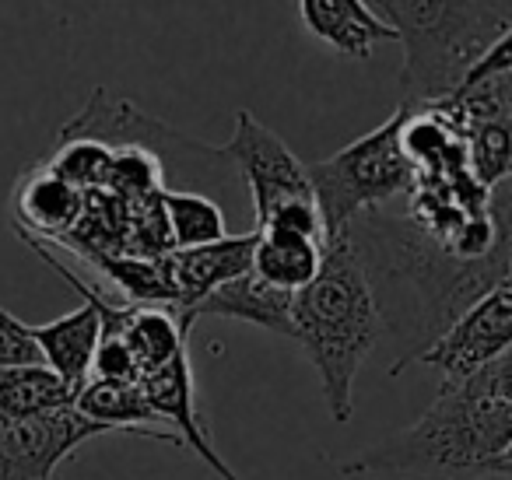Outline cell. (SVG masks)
Instances as JSON below:
<instances>
[{
    "mask_svg": "<svg viewBox=\"0 0 512 480\" xmlns=\"http://www.w3.org/2000/svg\"><path fill=\"white\" fill-rule=\"evenodd\" d=\"M253 249H256V232L225 235V239L207 242V246H193V249H169L165 260H169L172 288H176V305H172L176 319L186 316L193 305L204 302L221 284L249 274V267H253Z\"/></svg>",
    "mask_w": 512,
    "mask_h": 480,
    "instance_id": "30bf717a",
    "label": "cell"
},
{
    "mask_svg": "<svg viewBox=\"0 0 512 480\" xmlns=\"http://www.w3.org/2000/svg\"><path fill=\"white\" fill-rule=\"evenodd\" d=\"M411 109L397 106L383 127L369 130L337 155L306 165L323 221V246L351 228V221L404 200L414 183V165L400 151V127Z\"/></svg>",
    "mask_w": 512,
    "mask_h": 480,
    "instance_id": "277c9868",
    "label": "cell"
},
{
    "mask_svg": "<svg viewBox=\"0 0 512 480\" xmlns=\"http://www.w3.org/2000/svg\"><path fill=\"white\" fill-rule=\"evenodd\" d=\"M463 151H467V172L484 186L495 190L498 183L509 179L512 162V134L509 123H484L463 134Z\"/></svg>",
    "mask_w": 512,
    "mask_h": 480,
    "instance_id": "d6986e66",
    "label": "cell"
},
{
    "mask_svg": "<svg viewBox=\"0 0 512 480\" xmlns=\"http://www.w3.org/2000/svg\"><path fill=\"white\" fill-rule=\"evenodd\" d=\"M323 260V242L295 232H256L249 274L278 291H302L316 277Z\"/></svg>",
    "mask_w": 512,
    "mask_h": 480,
    "instance_id": "9a60e30c",
    "label": "cell"
},
{
    "mask_svg": "<svg viewBox=\"0 0 512 480\" xmlns=\"http://www.w3.org/2000/svg\"><path fill=\"white\" fill-rule=\"evenodd\" d=\"M74 410L85 414L88 421L102 424L109 431H123V435H144L155 442H172V431L158 421L151 403L144 400L141 382H113V379H88L74 396Z\"/></svg>",
    "mask_w": 512,
    "mask_h": 480,
    "instance_id": "5bb4252c",
    "label": "cell"
},
{
    "mask_svg": "<svg viewBox=\"0 0 512 480\" xmlns=\"http://www.w3.org/2000/svg\"><path fill=\"white\" fill-rule=\"evenodd\" d=\"M306 32L341 57L369 60L379 43H397L393 29L365 0H299Z\"/></svg>",
    "mask_w": 512,
    "mask_h": 480,
    "instance_id": "8fae6325",
    "label": "cell"
},
{
    "mask_svg": "<svg viewBox=\"0 0 512 480\" xmlns=\"http://www.w3.org/2000/svg\"><path fill=\"white\" fill-rule=\"evenodd\" d=\"M221 151H225V158L232 162V169L239 172L249 197H253L256 228L267 225L285 207L316 200L306 162L271 127L256 120L249 109L235 113L232 141Z\"/></svg>",
    "mask_w": 512,
    "mask_h": 480,
    "instance_id": "8992f818",
    "label": "cell"
},
{
    "mask_svg": "<svg viewBox=\"0 0 512 480\" xmlns=\"http://www.w3.org/2000/svg\"><path fill=\"white\" fill-rule=\"evenodd\" d=\"M376 291L348 235L323 246L316 277L292 298V333L288 340L306 351L320 375L330 421L348 424L355 410V375L379 344L383 333Z\"/></svg>",
    "mask_w": 512,
    "mask_h": 480,
    "instance_id": "7a4b0ae2",
    "label": "cell"
},
{
    "mask_svg": "<svg viewBox=\"0 0 512 480\" xmlns=\"http://www.w3.org/2000/svg\"><path fill=\"white\" fill-rule=\"evenodd\" d=\"M123 340H127L141 375L169 365L179 351H186V330L179 326L176 312L162 309V305H130Z\"/></svg>",
    "mask_w": 512,
    "mask_h": 480,
    "instance_id": "e0dca14e",
    "label": "cell"
},
{
    "mask_svg": "<svg viewBox=\"0 0 512 480\" xmlns=\"http://www.w3.org/2000/svg\"><path fill=\"white\" fill-rule=\"evenodd\" d=\"M74 396H78V389L67 386V382L46 365L0 368V424L74 407Z\"/></svg>",
    "mask_w": 512,
    "mask_h": 480,
    "instance_id": "2e32d148",
    "label": "cell"
},
{
    "mask_svg": "<svg viewBox=\"0 0 512 480\" xmlns=\"http://www.w3.org/2000/svg\"><path fill=\"white\" fill-rule=\"evenodd\" d=\"M162 218L165 232H169V249L207 246V242H218L228 235L221 204L197 190H165Z\"/></svg>",
    "mask_w": 512,
    "mask_h": 480,
    "instance_id": "ac0fdd59",
    "label": "cell"
},
{
    "mask_svg": "<svg viewBox=\"0 0 512 480\" xmlns=\"http://www.w3.org/2000/svg\"><path fill=\"white\" fill-rule=\"evenodd\" d=\"M18 207V232L32 235V239H64L67 232H74L81 211H85V193L78 186H71L67 179H60L53 169L36 165V172H25V179L18 183L15 193Z\"/></svg>",
    "mask_w": 512,
    "mask_h": 480,
    "instance_id": "4fadbf2b",
    "label": "cell"
},
{
    "mask_svg": "<svg viewBox=\"0 0 512 480\" xmlns=\"http://www.w3.org/2000/svg\"><path fill=\"white\" fill-rule=\"evenodd\" d=\"M8 365H43L39 347L29 333V323L0 309V368Z\"/></svg>",
    "mask_w": 512,
    "mask_h": 480,
    "instance_id": "ffe728a7",
    "label": "cell"
},
{
    "mask_svg": "<svg viewBox=\"0 0 512 480\" xmlns=\"http://www.w3.org/2000/svg\"><path fill=\"white\" fill-rule=\"evenodd\" d=\"M109 428L88 421L74 407L0 424V480H53V470L88 438Z\"/></svg>",
    "mask_w": 512,
    "mask_h": 480,
    "instance_id": "52a82bcc",
    "label": "cell"
},
{
    "mask_svg": "<svg viewBox=\"0 0 512 480\" xmlns=\"http://www.w3.org/2000/svg\"><path fill=\"white\" fill-rule=\"evenodd\" d=\"M141 393L151 403V410L158 414V421L169 424L176 445L190 449L207 470L218 480H239V473L221 459V452L214 449L211 431L207 421L197 407V386H193V368H190V354L179 351L169 365L155 368V372L141 375Z\"/></svg>",
    "mask_w": 512,
    "mask_h": 480,
    "instance_id": "9c48e42d",
    "label": "cell"
},
{
    "mask_svg": "<svg viewBox=\"0 0 512 480\" xmlns=\"http://www.w3.org/2000/svg\"><path fill=\"white\" fill-rule=\"evenodd\" d=\"M512 470V389L509 354L463 382L439 389L414 424L383 438L355 459L337 463L341 477L421 473L432 480L509 477Z\"/></svg>",
    "mask_w": 512,
    "mask_h": 480,
    "instance_id": "6da1fadb",
    "label": "cell"
},
{
    "mask_svg": "<svg viewBox=\"0 0 512 480\" xmlns=\"http://www.w3.org/2000/svg\"><path fill=\"white\" fill-rule=\"evenodd\" d=\"M292 291L267 288L264 281H256L253 274H242L235 281L221 284L218 291L193 305L186 316H179V326L190 333L193 319L200 316H221V319H239V323L264 326V330L288 337L292 333Z\"/></svg>",
    "mask_w": 512,
    "mask_h": 480,
    "instance_id": "7c38bea8",
    "label": "cell"
},
{
    "mask_svg": "<svg viewBox=\"0 0 512 480\" xmlns=\"http://www.w3.org/2000/svg\"><path fill=\"white\" fill-rule=\"evenodd\" d=\"M22 239L29 242V246L36 249V253L43 256V260L50 263V267L57 270L81 298H85V305L67 312V316L53 319V323L29 326L43 365L53 368L67 386L81 389L88 379H92V358H95V347H99V337H102V316H99V305H95L92 284H85L71 267H64V263H60L39 239H29V235H22Z\"/></svg>",
    "mask_w": 512,
    "mask_h": 480,
    "instance_id": "ba28073f",
    "label": "cell"
},
{
    "mask_svg": "<svg viewBox=\"0 0 512 480\" xmlns=\"http://www.w3.org/2000/svg\"><path fill=\"white\" fill-rule=\"evenodd\" d=\"M512 344V288L509 281L495 284L488 295L470 302L439 337L428 340L421 351L393 365L390 372L400 375L407 365H428L442 375V386L463 382L495 358L509 354Z\"/></svg>",
    "mask_w": 512,
    "mask_h": 480,
    "instance_id": "5b68a950",
    "label": "cell"
},
{
    "mask_svg": "<svg viewBox=\"0 0 512 480\" xmlns=\"http://www.w3.org/2000/svg\"><path fill=\"white\" fill-rule=\"evenodd\" d=\"M404 46L400 106L418 113L449 99L463 74L502 36H512V0H379Z\"/></svg>",
    "mask_w": 512,
    "mask_h": 480,
    "instance_id": "3957f363",
    "label": "cell"
}]
</instances>
